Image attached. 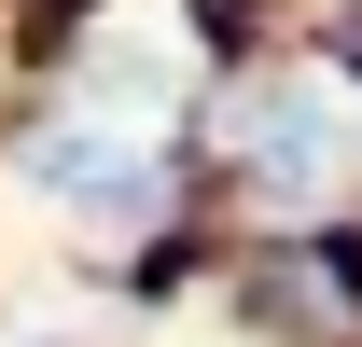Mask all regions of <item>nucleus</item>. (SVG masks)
<instances>
[{
  "instance_id": "1",
  "label": "nucleus",
  "mask_w": 362,
  "mask_h": 347,
  "mask_svg": "<svg viewBox=\"0 0 362 347\" xmlns=\"http://www.w3.org/2000/svg\"><path fill=\"white\" fill-rule=\"evenodd\" d=\"M349 153H362L349 97H334V84H307V70H279V84H251V97H237V181H251L265 209H320V195L349 181Z\"/></svg>"
},
{
  "instance_id": "2",
  "label": "nucleus",
  "mask_w": 362,
  "mask_h": 347,
  "mask_svg": "<svg viewBox=\"0 0 362 347\" xmlns=\"http://www.w3.org/2000/svg\"><path fill=\"white\" fill-rule=\"evenodd\" d=\"M14 167H28V195H42V209H70V222H153V195H168V181H153V153H139L126 126H42Z\"/></svg>"
}]
</instances>
